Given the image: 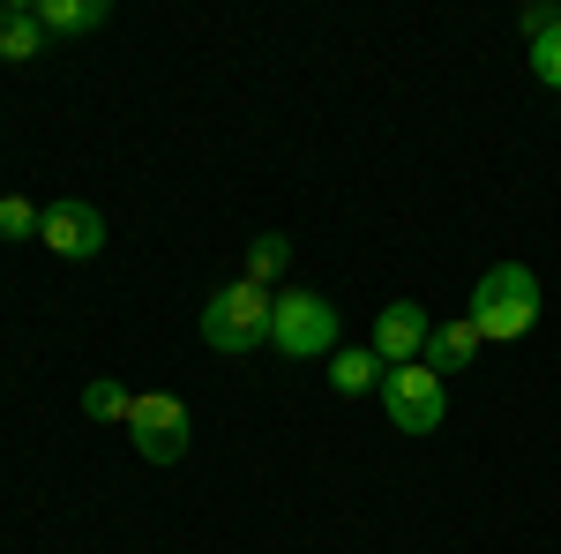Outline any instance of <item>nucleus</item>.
<instances>
[{"mask_svg": "<svg viewBox=\"0 0 561 554\" xmlns=\"http://www.w3.org/2000/svg\"><path fill=\"white\" fill-rule=\"evenodd\" d=\"M472 330L479 344H517L531 338V323H539V278L524 270V262H494V270H479L472 285Z\"/></svg>", "mask_w": 561, "mask_h": 554, "instance_id": "obj_1", "label": "nucleus"}, {"mask_svg": "<svg viewBox=\"0 0 561 554\" xmlns=\"http://www.w3.org/2000/svg\"><path fill=\"white\" fill-rule=\"evenodd\" d=\"M270 307H277V293H262V285H248V278L217 285V293L203 299V344L225 352V360L262 352V344H270Z\"/></svg>", "mask_w": 561, "mask_h": 554, "instance_id": "obj_2", "label": "nucleus"}, {"mask_svg": "<svg viewBox=\"0 0 561 554\" xmlns=\"http://www.w3.org/2000/svg\"><path fill=\"white\" fill-rule=\"evenodd\" d=\"M270 352L277 360H330L337 352V307L322 293H277V307H270Z\"/></svg>", "mask_w": 561, "mask_h": 554, "instance_id": "obj_3", "label": "nucleus"}, {"mask_svg": "<svg viewBox=\"0 0 561 554\" xmlns=\"http://www.w3.org/2000/svg\"><path fill=\"white\" fill-rule=\"evenodd\" d=\"M187 405H180L173 389H142L128 412V442L142 450V465H180L187 457Z\"/></svg>", "mask_w": 561, "mask_h": 554, "instance_id": "obj_4", "label": "nucleus"}, {"mask_svg": "<svg viewBox=\"0 0 561 554\" xmlns=\"http://www.w3.org/2000/svg\"><path fill=\"white\" fill-rule=\"evenodd\" d=\"M382 412L404 427V434H434V427L449 420V383H442L434 368H420V360H412V368H389L382 375Z\"/></svg>", "mask_w": 561, "mask_h": 554, "instance_id": "obj_5", "label": "nucleus"}, {"mask_svg": "<svg viewBox=\"0 0 561 554\" xmlns=\"http://www.w3.org/2000/svg\"><path fill=\"white\" fill-rule=\"evenodd\" d=\"M38 240L60 262H90L98 248H105V217H98V203H83V195H60V203H45Z\"/></svg>", "mask_w": 561, "mask_h": 554, "instance_id": "obj_6", "label": "nucleus"}, {"mask_svg": "<svg viewBox=\"0 0 561 554\" xmlns=\"http://www.w3.org/2000/svg\"><path fill=\"white\" fill-rule=\"evenodd\" d=\"M427 330H434V315L420 307V299H389L382 315H375V360L412 368V360L427 352Z\"/></svg>", "mask_w": 561, "mask_h": 554, "instance_id": "obj_7", "label": "nucleus"}, {"mask_svg": "<svg viewBox=\"0 0 561 554\" xmlns=\"http://www.w3.org/2000/svg\"><path fill=\"white\" fill-rule=\"evenodd\" d=\"M472 360H479V330H472V315H442V323L427 330V352H420V368H434V375L449 383V375H465Z\"/></svg>", "mask_w": 561, "mask_h": 554, "instance_id": "obj_8", "label": "nucleus"}, {"mask_svg": "<svg viewBox=\"0 0 561 554\" xmlns=\"http://www.w3.org/2000/svg\"><path fill=\"white\" fill-rule=\"evenodd\" d=\"M322 375H330V389L337 397H367V389H382V360H375V344H337L330 360H322Z\"/></svg>", "mask_w": 561, "mask_h": 554, "instance_id": "obj_9", "label": "nucleus"}, {"mask_svg": "<svg viewBox=\"0 0 561 554\" xmlns=\"http://www.w3.org/2000/svg\"><path fill=\"white\" fill-rule=\"evenodd\" d=\"M45 53V23H38V8H23V0H8L0 8V60H38Z\"/></svg>", "mask_w": 561, "mask_h": 554, "instance_id": "obj_10", "label": "nucleus"}, {"mask_svg": "<svg viewBox=\"0 0 561 554\" xmlns=\"http://www.w3.org/2000/svg\"><path fill=\"white\" fill-rule=\"evenodd\" d=\"M113 8L105 0H38V23H45V38H83V31H98Z\"/></svg>", "mask_w": 561, "mask_h": 554, "instance_id": "obj_11", "label": "nucleus"}, {"mask_svg": "<svg viewBox=\"0 0 561 554\" xmlns=\"http://www.w3.org/2000/svg\"><path fill=\"white\" fill-rule=\"evenodd\" d=\"M285 270H293V240H285V233H262V240H248V270H240L248 285H262V293H270Z\"/></svg>", "mask_w": 561, "mask_h": 554, "instance_id": "obj_12", "label": "nucleus"}, {"mask_svg": "<svg viewBox=\"0 0 561 554\" xmlns=\"http://www.w3.org/2000/svg\"><path fill=\"white\" fill-rule=\"evenodd\" d=\"M128 412H135V397L113 375H90L83 383V420H105V427H128Z\"/></svg>", "mask_w": 561, "mask_h": 554, "instance_id": "obj_13", "label": "nucleus"}, {"mask_svg": "<svg viewBox=\"0 0 561 554\" xmlns=\"http://www.w3.org/2000/svg\"><path fill=\"white\" fill-rule=\"evenodd\" d=\"M45 225V203H31V195H0V240H38Z\"/></svg>", "mask_w": 561, "mask_h": 554, "instance_id": "obj_14", "label": "nucleus"}, {"mask_svg": "<svg viewBox=\"0 0 561 554\" xmlns=\"http://www.w3.org/2000/svg\"><path fill=\"white\" fill-rule=\"evenodd\" d=\"M531 76H539L547 90H561V15L539 31V38H531Z\"/></svg>", "mask_w": 561, "mask_h": 554, "instance_id": "obj_15", "label": "nucleus"}]
</instances>
